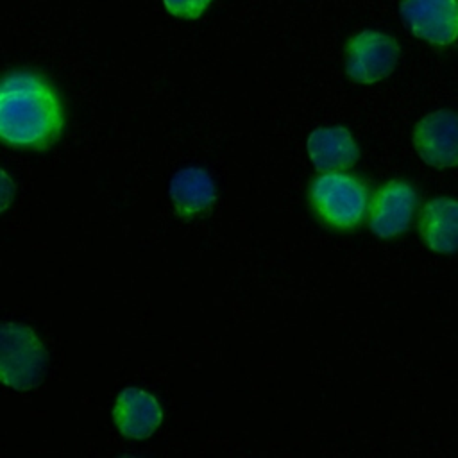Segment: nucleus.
Listing matches in <instances>:
<instances>
[{"mask_svg":"<svg viewBox=\"0 0 458 458\" xmlns=\"http://www.w3.org/2000/svg\"><path fill=\"white\" fill-rule=\"evenodd\" d=\"M399 57L397 41L377 30H363L347 43V75L361 84H372L388 77Z\"/></svg>","mask_w":458,"mask_h":458,"instance_id":"4","label":"nucleus"},{"mask_svg":"<svg viewBox=\"0 0 458 458\" xmlns=\"http://www.w3.org/2000/svg\"><path fill=\"white\" fill-rule=\"evenodd\" d=\"M168 191L179 216L182 218H191L208 211L216 199L213 179L199 166H188L175 172Z\"/></svg>","mask_w":458,"mask_h":458,"instance_id":"11","label":"nucleus"},{"mask_svg":"<svg viewBox=\"0 0 458 458\" xmlns=\"http://www.w3.org/2000/svg\"><path fill=\"white\" fill-rule=\"evenodd\" d=\"M310 202L324 224L349 231L363 222L369 209V191L356 175L326 172L311 181Z\"/></svg>","mask_w":458,"mask_h":458,"instance_id":"2","label":"nucleus"},{"mask_svg":"<svg viewBox=\"0 0 458 458\" xmlns=\"http://www.w3.org/2000/svg\"><path fill=\"white\" fill-rule=\"evenodd\" d=\"M424 243L440 254L458 252V200L440 197L424 204L419 216Z\"/></svg>","mask_w":458,"mask_h":458,"instance_id":"10","label":"nucleus"},{"mask_svg":"<svg viewBox=\"0 0 458 458\" xmlns=\"http://www.w3.org/2000/svg\"><path fill=\"white\" fill-rule=\"evenodd\" d=\"M113 420L122 435L141 440L159 428L163 410L152 394L140 388H125L116 397Z\"/></svg>","mask_w":458,"mask_h":458,"instance_id":"8","label":"nucleus"},{"mask_svg":"<svg viewBox=\"0 0 458 458\" xmlns=\"http://www.w3.org/2000/svg\"><path fill=\"white\" fill-rule=\"evenodd\" d=\"M401 16L417 38L449 45L458 38V0H401Z\"/></svg>","mask_w":458,"mask_h":458,"instance_id":"6","label":"nucleus"},{"mask_svg":"<svg viewBox=\"0 0 458 458\" xmlns=\"http://www.w3.org/2000/svg\"><path fill=\"white\" fill-rule=\"evenodd\" d=\"M47 352L39 338L21 324L2 326V379L5 385L27 390L45 374Z\"/></svg>","mask_w":458,"mask_h":458,"instance_id":"3","label":"nucleus"},{"mask_svg":"<svg viewBox=\"0 0 458 458\" xmlns=\"http://www.w3.org/2000/svg\"><path fill=\"white\" fill-rule=\"evenodd\" d=\"M64 125L55 89L32 72H13L2 81L0 136L11 147L43 150Z\"/></svg>","mask_w":458,"mask_h":458,"instance_id":"1","label":"nucleus"},{"mask_svg":"<svg viewBox=\"0 0 458 458\" xmlns=\"http://www.w3.org/2000/svg\"><path fill=\"white\" fill-rule=\"evenodd\" d=\"M417 204L415 190L404 181L383 184L369 208V225L379 238H394L410 225Z\"/></svg>","mask_w":458,"mask_h":458,"instance_id":"7","label":"nucleus"},{"mask_svg":"<svg viewBox=\"0 0 458 458\" xmlns=\"http://www.w3.org/2000/svg\"><path fill=\"white\" fill-rule=\"evenodd\" d=\"M413 145L424 163L437 168L458 165V114L440 109L426 114L413 131Z\"/></svg>","mask_w":458,"mask_h":458,"instance_id":"5","label":"nucleus"},{"mask_svg":"<svg viewBox=\"0 0 458 458\" xmlns=\"http://www.w3.org/2000/svg\"><path fill=\"white\" fill-rule=\"evenodd\" d=\"M168 13L179 18H199L211 0H163Z\"/></svg>","mask_w":458,"mask_h":458,"instance_id":"12","label":"nucleus"},{"mask_svg":"<svg viewBox=\"0 0 458 458\" xmlns=\"http://www.w3.org/2000/svg\"><path fill=\"white\" fill-rule=\"evenodd\" d=\"M308 154L317 172H344L360 157L358 145L345 127H320L308 138Z\"/></svg>","mask_w":458,"mask_h":458,"instance_id":"9","label":"nucleus"}]
</instances>
